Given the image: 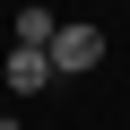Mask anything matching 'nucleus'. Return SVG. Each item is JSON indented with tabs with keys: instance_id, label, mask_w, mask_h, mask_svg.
I'll return each instance as SVG.
<instances>
[{
	"instance_id": "nucleus-1",
	"label": "nucleus",
	"mask_w": 130,
	"mask_h": 130,
	"mask_svg": "<svg viewBox=\"0 0 130 130\" xmlns=\"http://www.w3.org/2000/svg\"><path fill=\"white\" fill-rule=\"evenodd\" d=\"M43 52H52V78H87L95 61H104V26H87V18H61Z\"/></svg>"
},
{
	"instance_id": "nucleus-2",
	"label": "nucleus",
	"mask_w": 130,
	"mask_h": 130,
	"mask_svg": "<svg viewBox=\"0 0 130 130\" xmlns=\"http://www.w3.org/2000/svg\"><path fill=\"white\" fill-rule=\"evenodd\" d=\"M35 87H52V52L9 43V95H35Z\"/></svg>"
},
{
	"instance_id": "nucleus-3",
	"label": "nucleus",
	"mask_w": 130,
	"mask_h": 130,
	"mask_svg": "<svg viewBox=\"0 0 130 130\" xmlns=\"http://www.w3.org/2000/svg\"><path fill=\"white\" fill-rule=\"evenodd\" d=\"M52 26H61L52 9H18V18H9V43H35V52H43V43H52Z\"/></svg>"
},
{
	"instance_id": "nucleus-4",
	"label": "nucleus",
	"mask_w": 130,
	"mask_h": 130,
	"mask_svg": "<svg viewBox=\"0 0 130 130\" xmlns=\"http://www.w3.org/2000/svg\"><path fill=\"white\" fill-rule=\"evenodd\" d=\"M95 9H113V0H95Z\"/></svg>"
}]
</instances>
